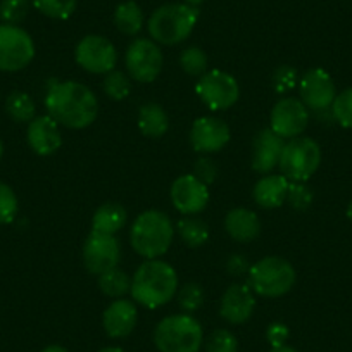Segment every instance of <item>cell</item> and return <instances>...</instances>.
<instances>
[{"label":"cell","instance_id":"6da1fadb","mask_svg":"<svg viewBox=\"0 0 352 352\" xmlns=\"http://www.w3.org/2000/svg\"><path fill=\"white\" fill-rule=\"evenodd\" d=\"M45 109L59 126L83 130L96 121L99 102L92 90L78 81L50 80L45 94Z\"/></svg>","mask_w":352,"mask_h":352},{"label":"cell","instance_id":"7a4b0ae2","mask_svg":"<svg viewBox=\"0 0 352 352\" xmlns=\"http://www.w3.org/2000/svg\"><path fill=\"white\" fill-rule=\"evenodd\" d=\"M178 292V275L171 264L161 259H147L131 278V297L135 304L157 309L175 299Z\"/></svg>","mask_w":352,"mask_h":352},{"label":"cell","instance_id":"3957f363","mask_svg":"<svg viewBox=\"0 0 352 352\" xmlns=\"http://www.w3.org/2000/svg\"><path fill=\"white\" fill-rule=\"evenodd\" d=\"M175 239V225L166 212L148 209L138 214L130 232L135 252L145 259H157L168 252Z\"/></svg>","mask_w":352,"mask_h":352},{"label":"cell","instance_id":"277c9868","mask_svg":"<svg viewBox=\"0 0 352 352\" xmlns=\"http://www.w3.org/2000/svg\"><path fill=\"white\" fill-rule=\"evenodd\" d=\"M199 21V8L188 4H164L148 18V35L161 45H178L194 32Z\"/></svg>","mask_w":352,"mask_h":352},{"label":"cell","instance_id":"5b68a950","mask_svg":"<svg viewBox=\"0 0 352 352\" xmlns=\"http://www.w3.org/2000/svg\"><path fill=\"white\" fill-rule=\"evenodd\" d=\"M202 342L201 323L187 313L166 316L154 330V344L161 352H199Z\"/></svg>","mask_w":352,"mask_h":352},{"label":"cell","instance_id":"8992f818","mask_svg":"<svg viewBox=\"0 0 352 352\" xmlns=\"http://www.w3.org/2000/svg\"><path fill=\"white\" fill-rule=\"evenodd\" d=\"M247 285L256 296L276 299L292 290L296 285V270L287 259L278 256H268L257 261L249 270Z\"/></svg>","mask_w":352,"mask_h":352},{"label":"cell","instance_id":"52a82bcc","mask_svg":"<svg viewBox=\"0 0 352 352\" xmlns=\"http://www.w3.org/2000/svg\"><path fill=\"white\" fill-rule=\"evenodd\" d=\"M321 164V148L309 137L290 138L280 157V169L289 182H307Z\"/></svg>","mask_w":352,"mask_h":352},{"label":"cell","instance_id":"ba28073f","mask_svg":"<svg viewBox=\"0 0 352 352\" xmlns=\"http://www.w3.org/2000/svg\"><path fill=\"white\" fill-rule=\"evenodd\" d=\"M195 92L202 104L211 111H226L239 100L240 87L235 78L226 71L211 69L199 78Z\"/></svg>","mask_w":352,"mask_h":352},{"label":"cell","instance_id":"9c48e42d","mask_svg":"<svg viewBox=\"0 0 352 352\" xmlns=\"http://www.w3.org/2000/svg\"><path fill=\"white\" fill-rule=\"evenodd\" d=\"M35 57V43L18 25H0V71L14 73L28 66Z\"/></svg>","mask_w":352,"mask_h":352},{"label":"cell","instance_id":"30bf717a","mask_svg":"<svg viewBox=\"0 0 352 352\" xmlns=\"http://www.w3.org/2000/svg\"><path fill=\"white\" fill-rule=\"evenodd\" d=\"M124 64L131 80L138 83H152L161 74L164 57L161 47L154 40L137 38L130 43L124 54Z\"/></svg>","mask_w":352,"mask_h":352},{"label":"cell","instance_id":"8fae6325","mask_svg":"<svg viewBox=\"0 0 352 352\" xmlns=\"http://www.w3.org/2000/svg\"><path fill=\"white\" fill-rule=\"evenodd\" d=\"M78 66L92 74H107L118 64V50L113 42L100 35H87L74 49Z\"/></svg>","mask_w":352,"mask_h":352},{"label":"cell","instance_id":"7c38bea8","mask_svg":"<svg viewBox=\"0 0 352 352\" xmlns=\"http://www.w3.org/2000/svg\"><path fill=\"white\" fill-rule=\"evenodd\" d=\"M121 249L120 242L114 235L107 233L90 232L83 243V264L88 273L92 275H102L109 270L118 268L120 263Z\"/></svg>","mask_w":352,"mask_h":352},{"label":"cell","instance_id":"4fadbf2b","mask_svg":"<svg viewBox=\"0 0 352 352\" xmlns=\"http://www.w3.org/2000/svg\"><path fill=\"white\" fill-rule=\"evenodd\" d=\"M307 123H309V109L304 106L302 100L296 97H285L278 100L270 114V128L283 140L300 137L307 128Z\"/></svg>","mask_w":352,"mask_h":352},{"label":"cell","instance_id":"5bb4252c","mask_svg":"<svg viewBox=\"0 0 352 352\" xmlns=\"http://www.w3.org/2000/svg\"><path fill=\"white\" fill-rule=\"evenodd\" d=\"M300 100L311 111L330 109L337 97V88L330 74L321 67L306 71L299 81Z\"/></svg>","mask_w":352,"mask_h":352},{"label":"cell","instance_id":"9a60e30c","mask_svg":"<svg viewBox=\"0 0 352 352\" xmlns=\"http://www.w3.org/2000/svg\"><path fill=\"white\" fill-rule=\"evenodd\" d=\"M171 202L176 211L185 216H195L208 208L209 190L208 185L197 180L194 175L178 176L171 185Z\"/></svg>","mask_w":352,"mask_h":352},{"label":"cell","instance_id":"2e32d148","mask_svg":"<svg viewBox=\"0 0 352 352\" xmlns=\"http://www.w3.org/2000/svg\"><path fill=\"white\" fill-rule=\"evenodd\" d=\"M232 138L230 126L219 118L202 116L194 121L190 130L192 147L202 154H212L226 147Z\"/></svg>","mask_w":352,"mask_h":352},{"label":"cell","instance_id":"e0dca14e","mask_svg":"<svg viewBox=\"0 0 352 352\" xmlns=\"http://www.w3.org/2000/svg\"><path fill=\"white\" fill-rule=\"evenodd\" d=\"M256 309V294L249 285H230L219 302V314L232 324H242L250 320Z\"/></svg>","mask_w":352,"mask_h":352},{"label":"cell","instance_id":"ac0fdd59","mask_svg":"<svg viewBox=\"0 0 352 352\" xmlns=\"http://www.w3.org/2000/svg\"><path fill=\"white\" fill-rule=\"evenodd\" d=\"M285 140L272 128L257 131L252 142V169L261 175H270L278 166Z\"/></svg>","mask_w":352,"mask_h":352},{"label":"cell","instance_id":"d6986e66","mask_svg":"<svg viewBox=\"0 0 352 352\" xmlns=\"http://www.w3.org/2000/svg\"><path fill=\"white\" fill-rule=\"evenodd\" d=\"M26 140L35 154L52 155L63 145V135H60L59 124L47 114V116H36L35 120L30 121Z\"/></svg>","mask_w":352,"mask_h":352},{"label":"cell","instance_id":"ffe728a7","mask_svg":"<svg viewBox=\"0 0 352 352\" xmlns=\"http://www.w3.org/2000/svg\"><path fill=\"white\" fill-rule=\"evenodd\" d=\"M138 320L137 304L128 299H116L102 314V327L113 338H124L135 330Z\"/></svg>","mask_w":352,"mask_h":352},{"label":"cell","instance_id":"44dd1931","mask_svg":"<svg viewBox=\"0 0 352 352\" xmlns=\"http://www.w3.org/2000/svg\"><path fill=\"white\" fill-rule=\"evenodd\" d=\"M290 182L283 175H266L254 185L252 197L264 209H276L285 204Z\"/></svg>","mask_w":352,"mask_h":352},{"label":"cell","instance_id":"7402d4cb","mask_svg":"<svg viewBox=\"0 0 352 352\" xmlns=\"http://www.w3.org/2000/svg\"><path fill=\"white\" fill-rule=\"evenodd\" d=\"M225 230L236 242H252L261 233V221L250 209L236 208L226 214Z\"/></svg>","mask_w":352,"mask_h":352},{"label":"cell","instance_id":"603a6c76","mask_svg":"<svg viewBox=\"0 0 352 352\" xmlns=\"http://www.w3.org/2000/svg\"><path fill=\"white\" fill-rule=\"evenodd\" d=\"M126 209L118 202H106L100 206L92 218V230L107 235H116L126 225Z\"/></svg>","mask_w":352,"mask_h":352},{"label":"cell","instance_id":"cb8c5ba5","mask_svg":"<svg viewBox=\"0 0 352 352\" xmlns=\"http://www.w3.org/2000/svg\"><path fill=\"white\" fill-rule=\"evenodd\" d=\"M138 128L148 138H161L169 128V118L159 104L147 102L138 113Z\"/></svg>","mask_w":352,"mask_h":352},{"label":"cell","instance_id":"d4e9b609","mask_svg":"<svg viewBox=\"0 0 352 352\" xmlns=\"http://www.w3.org/2000/svg\"><path fill=\"white\" fill-rule=\"evenodd\" d=\"M145 23L144 11L135 0H126L121 2L114 11V25H116L118 32L123 35L135 36L142 32Z\"/></svg>","mask_w":352,"mask_h":352},{"label":"cell","instance_id":"484cf974","mask_svg":"<svg viewBox=\"0 0 352 352\" xmlns=\"http://www.w3.org/2000/svg\"><path fill=\"white\" fill-rule=\"evenodd\" d=\"M176 230H178V235L184 240L185 245L192 247V249H197V247L204 245L209 239L208 223L195 218V216H185V218H182L178 221V225H176Z\"/></svg>","mask_w":352,"mask_h":352},{"label":"cell","instance_id":"4316f807","mask_svg":"<svg viewBox=\"0 0 352 352\" xmlns=\"http://www.w3.org/2000/svg\"><path fill=\"white\" fill-rule=\"evenodd\" d=\"M6 113L16 123H30L36 118L35 100L28 94L16 90L6 99Z\"/></svg>","mask_w":352,"mask_h":352},{"label":"cell","instance_id":"83f0119b","mask_svg":"<svg viewBox=\"0 0 352 352\" xmlns=\"http://www.w3.org/2000/svg\"><path fill=\"white\" fill-rule=\"evenodd\" d=\"M99 289L104 296L121 299L131 290V278L120 268H113L109 272L99 275Z\"/></svg>","mask_w":352,"mask_h":352},{"label":"cell","instance_id":"f1b7e54d","mask_svg":"<svg viewBox=\"0 0 352 352\" xmlns=\"http://www.w3.org/2000/svg\"><path fill=\"white\" fill-rule=\"evenodd\" d=\"M32 4L47 18L64 21L74 14L78 0H32Z\"/></svg>","mask_w":352,"mask_h":352},{"label":"cell","instance_id":"f546056e","mask_svg":"<svg viewBox=\"0 0 352 352\" xmlns=\"http://www.w3.org/2000/svg\"><path fill=\"white\" fill-rule=\"evenodd\" d=\"M102 88H104V92H106V96L111 97L113 100H123L130 96L131 81L126 74L114 69L106 74Z\"/></svg>","mask_w":352,"mask_h":352},{"label":"cell","instance_id":"4dcf8cb0","mask_svg":"<svg viewBox=\"0 0 352 352\" xmlns=\"http://www.w3.org/2000/svg\"><path fill=\"white\" fill-rule=\"evenodd\" d=\"M180 66L188 76H199L208 71V56L199 47H188L180 54Z\"/></svg>","mask_w":352,"mask_h":352},{"label":"cell","instance_id":"1f68e13d","mask_svg":"<svg viewBox=\"0 0 352 352\" xmlns=\"http://www.w3.org/2000/svg\"><path fill=\"white\" fill-rule=\"evenodd\" d=\"M202 304H204V290H202V287L199 283H185L178 290V306L187 314L201 309Z\"/></svg>","mask_w":352,"mask_h":352},{"label":"cell","instance_id":"d6a6232c","mask_svg":"<svg viewBox=\"0 0 352 352\" xmlns=\"http://www.w3.org/2000/svg\"><path fill=\"white\" fill-rule=\"evenodd\" d=\"M331 114L340 126L352 130V88H345L337 94L331 104Z\"/></svg>","mask_w":352,"mask_h":352},{"label":"cell","instance_id":"836d02e7","mask_svg":"<svg viewBox=\"0 0 352 352\" xmlns=\"http://www.w3.org/2000/svg\"><path fill=\"white\" fill-rule=\"evenodd\" d=\"M30 0H2L0 2V19L6 25H19L28 16Z\"/></svg>","mask_w":352,"mask_h":352},{"label":"cell","instance_id":"e575fe53","mask_svg":"<svg viewBox=\"0 0 352 352\" xmlns=\"http://www.w3.org/2000/svg\"><path fill=\"white\" fill-rule=\"evenodd\" d=\"M18 197L8 184L0 182V225H9L18 214Z\"/></svg>","mask_w":352,"mask_h":352},{"label":"cell","instance_id":"d590c367","mask_svg":"<svg viewBox=\"0 0 352 352\" xmlns=\"http://www.w3.org/2000/svg\"><path fill=\"white\" fill-rule=\"evenodd\" d=\"M206 352H239V342L232 331L214 330L206 340Z\"/></svg>","mask_w":352,"mask_h":352},{"label":"cell","instance_id":"8d00e7d4","mask_svg":"<svg viewBox=\"0 0 352 352\" xmlns=\"http://www.w3.org/2000/svg\"><path fill=\"white\" fill-rule=\"evenodd\" d=\"M313 192L307 187L306 182H290L289 194H287V201L297 211H306L311 204H313Z\"/></svg>","mask_w":352,"mask_h":352},{"label":"cell","instance_id":"74e56055","mask_svg":"<svg viewBox=\"0 0 352 352\" xmlns=\"http://www.w3.org/2000/svg\"><path fill=\"white\" fill-rule=\"evenodd\" d=\"M297 81H299V74H297V69L292 66H278L273 73L272 83L275 92L283 96V94L292 92L296 88Z\"/></svg>","mask_w":352,"mask_h":352},{"label":"cell","instance_id":"f35d334b","mask_svg":"<svg viewBox=\"0 0 352 352\" xmlns=\"http://www.w3.org/2000/svg\"><path fill=\"white\" fill-rule=\"evenodd\" d=\"M194 176L209 187L211 184H214L216 176H218V166L211 157H206V155L199 157L194 166Z\"/></svg>","mask_w":352,"mask_h":352},{"label":"cell","instance_id":"ab89813d","mask_svg":"<svg viewBox=\"0 0 352 352\" xmlns=\"http://www.w3.org/2000/svg\"><path fill=\"white\" fill-rule=\"evenodd\" d=\"M250 270V264L247 261L245 256L242 254H232V256L226 259V272L232 276H242L247 275Z\"/></svg>","mask_w":352,"mask_h":352},{"label":"cell","instance_id":"60d3db41","mask_svg":"<svg viewBox=\"0 0 352 352\" xmlns=\"http://www.w3.org/2000/svg\"><path fill=\"white\" fill-rule=\"evenodd\" d=\"M266 338L272 344V347H280L285 345L287 338H289V328L282 323H272L266 331Z\"/></svg>","mask_w":352,"mask_h":352},{"label":"cell","instance_id":"b9f144b4","mask_svg":"<svg viewBox=\"0 0 352 352\" xmlns=\"http://www.w3.org/2000/svg\"><path fill=\"white\" fill-rule=\"evenodd\" d=\"M270 352H297L294 347H289V345H280V347H272V351Z\"/></svg>","mask_w":352,"mask_h":352},{"label":"cell","instance_id":"7bdbcfd3","mask_svg":"<svg viewBox=\"0 0 352 352\" xmlns=\"http://www.w3.org/2000/svg\"><path fill=\"white\" fill-rule=\"evenodd\" d=\"M42 352H67V351L64 347H60V345H49V347L43 349Z\"/></svg>","mask_w":352,"mask_h":352},{"label":"cell","instance_id":"ee69618b","mask_svg":"<svg viewBox=\"0 0 352 352\" xmlns=\"http://www.w3.org/2000/svg\"><path fill=\"white\" fill-rule=\"evenodd\" d=\"M184 2H185V4L192 6V8H199V6H201L204 0H184Z\"/></svg>","mask_w":352,"mask_h":352},{"label":"cell","instance_id":"f6af8a7d","mask_svg":"<svg viewBox=\"0 0 352 352\" xmlns=\"http://www.w3.org/2000/svg\"><path fill=\"white\" fill-rule=\"evenodd\" d=\"M99 352H124L121 347H106V349H100Z\"/></svg>","mask_w":352,"mask_h":352},{"label":"cell","instance_id":"bcb514c9","mask_svg":"<svg viewBox=\"0 0 352 352\" xmlns=\"http://www.w3.org/2000/svg\"><path fill=\"white\" fill-rule=\"evenodd\" d=\"M347 218H349V221L352 223V202L347 206Z\"/></svg>","mask_w":352,"mask_h":352},{"label":"cell","instance_id":"7dc6e473","mask_svg":"<svg viewBox=\"0 0 352 352\" xmlns=\"http://www.w3.org/2000/svg\"><path fill=\"white\" fill-rule=\"evenodd\" d=\"M2 154H4V145H2V142H0V159H2Z\"/></svg>","mask_w":352,"mask_h":352}]
</instances>
